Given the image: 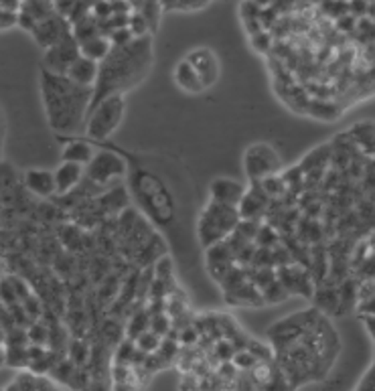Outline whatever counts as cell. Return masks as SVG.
Instances as JSON below:
<instances>
[{"instance_id":"cell-35","label":"cell","mask_w":375,"mask_h":391,"mask_svg":"<svg viewBox=\"0 0 375 391\" xmlns=\"http://www.w3.org/2000/svg\"><path fill=\"white\" fill-rule=\"evenodd\" d=\"M27 339H29L31 343H35V345H45V343L49 341V330H47V326H45V324L35 322V324L29 328Z\"/></svg>"},{"instance_id":"cell-10","label":"cell","mask_w":375,"mask_h":391,"mask_svg":"<svg viewBox=\"0 0 375 391\" xmlns=\"http://www.w3.org/2000/svg\"><path fill=\"white\" fill-rule=\"evenodd\" d=\"M185 59L191 63V67L195 70V73L199 75V79H201L205 89L215 85V81L219 79V61H217V57H215V53L211 49L197 47V49H193L189 53Z\"/></svg>"},{"instance_id":"cell-8","label":"cell","mask_w":375,"mask_h":391,"mask_svg":"<svg viewBox=\"0 0 375 391\" xmlns=\"http://www.w3.org/2000/svg\"><path fill=\"white\" fill-rule=\"evenodd\" d=\"M282 169L280 154L274 150V146L266 142L250 144L244 152V173L250 178V182H258L262 178L276 175Z\"/></svg>"},{"instance_id":"cell-6","label":"cell","mask_w":375,"mask_h":391,"mask_svg":"<svg viewBox=\"0 0 375 391\" xmlns=\"http://www.w3.org/2000/svg\"><path fill=\"white\" fill-rule=\"evenodd\" d=\"M124 114H126V96L120 94L110 96L89 109L83 130L92 140H106L118 130Z\"/></svg>"},{"instance_id":"cell-40","label":"cell","mask_w":375,"mask_h":391,"mask_svg":"<svg viewBox=\"0 0 375 391\" xmlns=\"http://www.w3.org/2000/svg\"><path fill=\"white\" fill-rule=\"evenodd\" d=\"M357 390H374V365L369 367V371H367V377H365V375L361 377V381H359Z\"/></svg>"},{"instance_id":"cell-44","label":"cell","mask_w":375,"mask_h":391,"mask_svg":"<svg viewBox=\"0 0 375 391\" xmlns=\"http://www.w3.org/2000/svg\"><path fill=\"white\" fill-rule=\"evenodd\" d=\"M2 142H4V116L0 112V154H2Z\"/></svg>"},{"instance_id":"cell-43","label":"cell","mask_w":375,"mask_h":391,"mask_svg":"<svg viewBox=\"0 0 375 391\" xmlns=\"http://www.w3.org/2000/svg\"><path fill=\"white\" fill-rule=\"evenodd\" d=\"M8 278V264L0 257V282Z\"/></svg>"},{"instance_id":"cell-14","label":"cell","mask_w":375,"mask_h":391,"mask_svg":"<svg viewBox=\"0 0 375 391\" xmlns=\"http://www.w3.org/2000/svg\"><path fill=\"white\" fill-rule=\"evenodd\" d=\"M276 278L282 282V286L288 290V294H302L306 298L312 296V280L310 276H306L304 272H300L297 268H290V266H282L276 270Z\"/></svg>"},{"instance_id":"cell-26","label":"cell","mask_w":375,"mask_h":391,"mask_svg":"<svg viewBox=\"0 0 375 391\" xmlns=\"http://www.w3.org/2000/svg\"><path fill=\"white\" fill-rule=\"evenodd\" d=\"M6 363L17 369L29 367V355H27V345H8L6 351Z\"/></svg>"},{"instance_id":"cell-7","label":"cell","mask_w":375,"mask_h":391,"mask_svg":"<svg viewBox=\"0 0 375 391\" xmlns=\"http://www.w3.org/2000/svg\"><path fill=\"white\" fill-rule=\"evenodd\" d=\"M83 175L94 184L108 187L128 175V158L116 150H96L92 160L83 167Z\"/></svg>"},{"instance_id":"cell-9","label":"cell","mask_w":375,"mask_h":391,"mask_svg":"<svg viewBox=\"0 0 375 391\" xmlns=\"http://www.w3.org/2000/svg\"><path fill=\"white\" fill-rule=\"evenodd\" d=\"M77 55H79V43L75 41L74 33L69 31L67 35L61 36L55 45H51L49 49H45L43 61H41V70L65 75Z\"/></svg>"},{"instance_id":"cell-18","label":"cell","mask_w":375,"mask_h":391,"mask_svg":"<svg viewBox=\"0 0 375 391\" xmlns=\"http://www.w3.org/2000/svg\"><path fill=\"white\" fill-rule=\"evenodd\" d=\"M65 75H67L74 83H77V85H83V87H92V89H94V83H96V79H98V61L87 59V57H83V55H77Z\"/></svg>"},{"instance_id":"cell-39","label":"cell","mask_w":375,"mask_h":391,"mask_svg":"<svg viewBox=\"0 0 375 391\" xmlns=\"http://www.w3.org/2000/svg\"><path fill=\"white\" fill-rule=\"evenodd\" d=\"M235 353V349H233V343H227V341H219V345H217V355L222 357V361H231V357Z\"/></svg>"},{"instance_id":"cell-15","label":"cell","mask_w":375,"mask_h":391,"mask_svg":"<svg viewBox=\"0 0 375 391\" xmlns=\"http://www.w3.org/2000/svg\"><path fill=\"white\" fill-rule=\"evenodd\" d=\"M225 300L229 304H235V306H264L262 292L254 286V282L250 278H246L244 282L224 292Z\"/></svg>"},{"instance_id":"cell-34","label":"cell","mask_w":375,"mask_h":391,"mask_svg":"<svg viewBox=\"0 0 375 391\" xmlns=\"http://www.w3.org/2000/svg\"><path fill=\"white\" fill-rule=\"evenodd\" d=\"M136 355V343L132 339H126L122 341V345L118 347V353H116V363H130L134 361Z\"/></svg>"},{"instance_id":"cell-3","label":"cell","mask_w":375,"mask_h":391,"mask_svg":"<svg viewBox=\"0 0 375 391\" xmlns=\"http://www.w3.org/2000/svg\"><path fill=\"white\" fill-rule=\"evenodd\" d=\"M94 89L74 83L67 75L41 70V98L49 128L57 136H74L83 130Z\"/></svg>"},{"instance_id":"cell-24","label":"cell","mask_w":375,"mask_h":391,"mask_svg":"<svg viewBox=\"0 0 375 391\" xmlns=\"http://www.w3.org/2000/svg\"><path fill=\"white\" fill-rule=\"evenodd\" d=\"M72 33H74L77 43H83V41H87V39H92V36L102 35V33H100V23H98V19L92 17V12H89L85 19H81L79 23L72 25Z\"/></svg>"},{"instance_id":"cell-12","label":"cell","mask_w":375,"mask_h":391,"mask_svg":"<svg viewBox=\"0 0 375 391\" xmlns=\"http://www.w3.org/2000/svg\"><path fill=\"white\" fill-rule=\"evenodd\" d=\"M235 266V255L227 242H217L205 248V270L219 284L224 276Z\"/></svg>"},{"instance_id":"cell-21","label":"cell","mask_w":375,"mask_h":391,"mask_svg":"<svg viewBox=\"0 0 375 391\" xmlns=\"http://www.w3.org/2000/svg\"><path fill=\"white\" fill-rule=\"evenodd\" d=\"M173 77H175L177 85H179L183 92H187V94L197 96V94L205 92V87H203L199 75L191 67V63H189L187 59H181V61L177 63V67H175V72H173Z\"/></svg>"},{"instance_id":"cell-28","label":"cell","mask_w":375,"mask_h":391,"mask_svg":"<svg viewBox=\"0 0 375 391\" xmlns=\"http://www.w3.org/2000/svg\"><path fill=\"white\" fill-rule=\"evenodd\" d=\"M150 326V313L149 310H138L134 317H132V320H130V324H128V339H136L140 332H144L147 328Z\"/></svg>"},{"instance_id":"cell-1","label":"cell","mask_w":375,"mask_h":391,"mask_svg":"<svg viewBox=\"0 0 375 391\" xmlns=\"http://www.w3.org/2000/svg\"><path fill=\"white\" fill-rule=\"evenodd\" d=\"M272 345L288 385H299L327 375L339 353L337 332L323 319V315L297 335L274 341Z\"/></svg>"},{"instance_id":"cell-17","label":"cell","mask_w":375,"mask_h":391,"mask_svg":"<svg viewBox=\"0 0 375 391\" xmlns=\"http://www.w3.org/2000/svg\"><path fill=\"white\" fill-rule=\"evenodd\" d=\"M266 205H268V195L260 189L258 182H254L252 189H246V195L242 197L237 211L242 219H258V215L264 213Z\"/></svg>"},{"instance_id":"cell-29","label":"cell","mask_w":375,"mask_h":391,"mask_svg":"<svg viewBox=\"0 0 375 391\" xmlns=\"http://www.w3.org/2000/svg\"><path fill=\"white\" fill-rule=\"evenodd\" d=\"M152 332H156L158 337H164V335H169V330H171V317L162 310V313H154V315H150V326H149Z\"/></svg>"},{"instance_id":"cell-42","label":"cell","mask_w":375,"mask_h":391,"mask_svg":"<svg viewBox=\"0 0 375 391\" xmlns=\"http://www.w3.org/2000/svg\"><path fill=\"white\" fill-rule=\"evenodd\" d=\"M177 2H179V0H158V4H160L162 12H169V10H177Z\"/></svg>"},{"instance_id":"cell-32","label":"cell","mask_w":375,"mask_h":391,"mask_svg":"<svg viewBox=\"0 0 375 391\" xmlns=\"http://www.w3.org/2000/svg\"><path fill=\"white\" fill-rule=\"evenodd\" d=\"M231 363L235 365V369H239V371H250L256 363H258V359L252 355L246 347L244 349H239V351H235L233 357H231Z\"/></svg>"},{"instance_id":"cell-25","label":"cell","mask_w":375,"mask_h":391,"mask_svg":"<svg viewBox=\"0 0 375 391\" xmlns=\"http://www.w3.org/2000/svg\"><path fill=\"white\" fill-rule=\"evenodd\" d=\"M262 292V298H264V304H278V302H284L290 294H288V290L282 286V282L276 278L274 282H270V284L266 286L260 290Z\"/></svg>"},{"instance_id":"cell-5","label":"cell","mask_w":375,"mask_h":391,"mask_svg":"<svg viewBox=\"0 0 375 391\" xmlns=\"http://www.w3.org/2000/svg\"><path fill=\"white\" fill-rule=\"evenodd\" d=\"M239 219L242 217H239L237 207L224 205V203L209 199L207 205L201 209V213L197 217V225H195L201 248L205 249L211 244L224 242L225 237L237 227Z\"/></svg>"},{"instance_id":"cell-16","label":"cell","mask_w":375,"mask_h":391,"mask_svg":"<svg viewBox=\"0 0 375 391\" xmlns=\"http://www.w3.org/2000/svg\"><path fill=\"white\" fill-rule=\"evenodd\" d=\"M55 195H67L72 193L75 187L79 184V180L83 178V167L75 165V162H61L55 171Z\"/></svg>"},{"instance_id":"cell-27","label":"cell","mask_w":375,"mask_h":391,"mask_svg":"<svg viewBox=\"0 0 375 391\" xmlns=\"http://www.w3.org/2000/svg\"><path fill=\"white\" fill-rule=\"evenodd\" d=\"M134 343H136V349H140L142 353H156V349H158V345H160V337L156 335V332H152L150 328H147L144 332H140L136 339H134Z\"/></svg>"},{"instance_id":"cell-37","label":"cell","mask_w":375,"mask_h":391,"mask_svg":"<svg viewBox=\"0 0 375 391\" xmlns=\"http://www.w3.org/2000/svg\"><path fill=\"white\" fill-rule=\"evenodd\" d=\"M132 39H136V36L130 33V29L128 27H122V29H116L112 31L110 35H108V41H110V45L112 47H120V45H128Z\"/></svg>"},{"instance_id":"cell-19","label":"cell","mask_w":375,"mask_h":391,"mask_svg":"<svg viewBox=\"0 0 375 391\" xmlns=\"http://www.w3.org/2000/svg\"><path fill=\"white\" fill-rule=\"evenodd\" d=\"M25 187L37 195V197H53L55 195V177L53 171H45V169H31L25 173Z\"/></svg>"},{"instance_id":"cell-13","label":"cell","mask_w":375,"mask_h":391,"mask_svg":"<svg viewBox=\"0 0 375 391\" xmlns=\"http://www.w3.org/2000/svg\"><path fill=\"white\" fill-rule=\"evenodd\" d=\"M209 195L217 203L237 207L239 201H242V197L246 195V184L239 182V180H235V178L219 177L209 184Z\"/></svg>"},{"instance_id":"cell-41","label":"cell","mask_w":375,"mask_h":391,"mask_svg":"<svg viewBox=\"0 0 375 391\" xmlns=\"http://www.w3.org/2000/svg\"><path fill=\"white\" fill-rule=\"evenodd\" d=\"M179 341H183L185 345H193V343L197 341V330H195V328H187V330H183V332H181V337H179Z\"/></svg>"},{"instance_id":"cell-22","label":"cell","mask_w":375,"mask_h":391,"mask_svg":"<svg viewBox=\"0 0 375 391\" xmlns=\"http://www.w3.org/2000/svg\"><path fill=\"white\" fill-rule=\"evenodd\" d=\"M94 152H96V148H94L92 142H85V140H67L65 146H63V152H61V160L85 167L92 160Z\"/></svg>"},{"instance_id":"cell-47","label":"cell","mask_w":375,"mask_h":391,"mask_svg":"<svg viewBox=\"0 0 375 391\" xmlns=\"http://www.w3.org/2000/svg\"><path fill=\"white\" fill-rule=\"evenodd\" d=\"M274 2H278V0H274Z\"/></svg>"},{"instance_id":"cell-38","label":"cell","mask_w":375,"mask_h":391,"mask_svg":"<svg viewBox=\"0 0 375 391\" xmlns=\"http://www.w3.org/2000/svg\"><path fill=\"white\" fill-rule=\"evenodd\" d=\"M213 0H179L177 2V10L181 12H193V10H201L205 6H209Z\"/></svg>"},{"instance_id":"cell-36","label":"cell","mask_w":375,"mask_h":391,"mask_svg":"<svg viewBox=\"0 0 375 391\" xmlns=\"http://www.w3.org/2000/svg\"><path fill=\"white\" fill-rule=\"evenodd\" d=\"M250 41H252V47H254L258 53H268V51L272 49V36H270V33H266V31H260V33L252 35L250 36Z\"/></svg>"},{"instance_id":"cell-30","label":"cell","mask_w":375,"mask_h":391,"mask_svg":"<svg viewBox=\"0 0 375 391\" xmlns=\"http://www.w3.org/2000/svg\"><path fill=\"white\" fill-rule=\"evenodd\" d=\"M128 29H130V33L134 36L152 35L147 19L140 12H130V17H128Z\"/></svg>"},{"instance_id":"cell-23","label":"cell","mask_w":375,"mask_h":391,"mask_svg":"<svg viewBox=\"0 0 375 391\" xmlns=\"http://www.w3.org/2000/svg\"><path fill=\"white\" fill-rule=\"evenodd\" d=\"M110 47H112V45H110L108 36L104 35L92 36V39H87V41L79 43V55H83V57L94 59V61L100 63V61L108 55Z\"/></svg>"},{"instance_id":"cell-31","label":"cell","mask_w":375,"mask_h":391,"mask_svg":"<svg viewBox=\"0 0 375 391\" xmlns=\"http://www.w3.org/2000/svg\"><path fill=\"white\" fill-rule=\"evenodd\" d=\"M69 359L75 367H83L89 359V347L83 341H74L69 345Z\"/></svg>"},{"instance_id":"cell-33","label":"cell","mask_w":375,"mask_h":391,"mask_svg":"<svg viewBox=\"0 0 375 391\" xmlns=\"http://www.w3.org/2000/svg\"><path fill=\"white\" fill-rule=\"evenodd\" d=\"M152 272H154V278L169 282L171 276H173V260H171V255H162V257H158L156 264H154V268H152Z\"/></svg>"},{"instance_id":"cell-45","label":"cell","mask_w":375,"mask_h":391,"mask_svg":"<svg viewBox=\"0 0 375 391\" xmlns=\"http://www.w3.org/2000/svg\"><path fill=\"white\" fill-rule=\"evenodd\" d=\"M258 8H268V6H272L274 4V0H252Z\"/></svg>"},{"instance_id":"cell-11","label":"cell","mask_w":375,"mask_h":391,"mask_svg":"<svg viewBox=\"0 0 375 391\" xmlns=\"http://www.w3.org/2000/svg\"><path fill=\"white\" fill-rule=\"evenodd\" d=\"M69 31H72L69 21H67L63 14H59V12H53V14L41 19L37 25L31 29L35 41H37L43 49H49V47L55 45L61 36L67 35Z\"/></svg>"},{"instance_id":"cell-2","label":"cell","mask_w":375,"mask_h":391,"mask_svg":"<svg viewBox=\"0 0 375 391\" xmlns=\"http://www.w3.org/2000/svg\"><path fill=\"white\" fill-rule=\"evenodd\" d=\"M152 63V35L136 36L128 45L110 47L108 55L98 63V79L94 83L89 109L110 96H126L128 92L138 87L149 77Z\"/></svg>"},{"instance_id":"cell-20","label":"cell","mask_w":375,"mask_h":391,"mask_svg":"<svg viewBox=\"0 0 375 391\" xmlns=\"http://www.w3.org/2000/svg\"><path fill=\"white\" fill-rule=\"evenodd\" d=\"M55 388H59L57 381H53L51 377L37 373V371L19 373L14 377V381H10L6 385V390H55Z\"/></svg>"},{"instance_id":"cell-4","label":"cell","mask_w":375,"mask_h":391,"mask_svg":"<svg viewBox=\"0 0 375 391\" xmlns=\"http://www.w3.org/2000/svg\"><path fill=\"white\" fill-rule=\"evenodd\" d=\"M126 177L136 203L149 215L150 221L156 223L160 229H171V225L177 223L179 203L167 180L147 169L144 162H130V160Z\"/></svg>"},{"instance_id":"cell-46","label":"cell","mask_w":375,"mask_h":391,"mask_svg":"<svg viewBox=\"0 0 375 391\" xmlns=\"http://www.w3.org/2000/svg\"><path fill=\"white\" fill-rule=\"evenodd\" d=\"M83 2H85V4H87V6H89V8H92V4H96V2H98V0H83Z\"/></svg>"}]
</instances>
